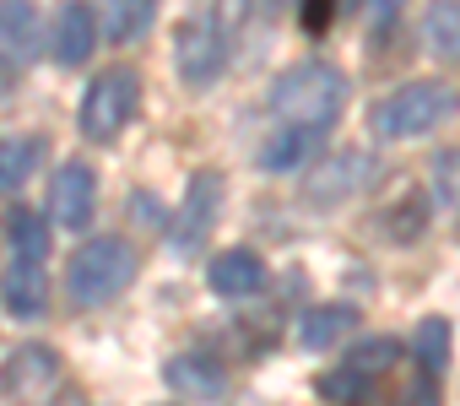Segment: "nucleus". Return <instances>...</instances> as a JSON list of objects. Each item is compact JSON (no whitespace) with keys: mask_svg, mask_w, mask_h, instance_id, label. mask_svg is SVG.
<instances>
[{"mask_svg":"<svg viewBox=\"0 0 460 406\" xmlns=\"http://www.w3.org/2000/svg\"><path fill=\"white\" fill-rule=\"evenodd\" d=\"M271 109L282 125L293 130H331L347 109V76L325 60H309V66H293L271 82Z\"/></svg>","mask_w":460,"mask_h":406,"instance_id":"nucleus-1","label":"nucleus"},{"mask_svg":"<svg viewBox=\"0 0 460 406\" xmlns=\"http://www.w3.org/2000/svg\"><path fill=\"white\" fill-rule=\"evenodd\" d=\"M460 109V93L449 82H433V76H417L395 93H385L374 109H368V130L379 141H411V136H428L438 130L449 114Z\"/></svg>","mask_w":460,"mask_h":406,"instance_id":"nucleus-2","label":"nucleus"},{"mask_svg":"<svg viewBox=\"0 0 460 406\" xmlns=\"http://www.w3.org/2000/svg\"><path fill=\"white\" fill-rule=\"evenodd\" d=\"M130 282H136V250H130L125 239H114V234L87 239V244L71 255V266H66L71 304H82V309H98V304L119 298Z\"/></svg>","mask_w":460,"mask_h":406,"instance_id":"nucleus-3","label":"nucleus"},{"mask_svg":"<svg viewBox=\"0 0 460 406\" xmlns=\"http://www.w3.org/2000/svg\"><path fill=\"white\" fill-rule=\"evenodd\" d=\"M141 103V82L130 66H109L87 82V98H82V136L87 141H119V130L130 125Z\"/></svg>","mask_w":460,"mask_h":406,"instance_id":"nucleus-4","label":"nucleus"},{"mask_svg":"<svg viewBox=\"0 0 460 406\" xmlns=\"http://www.w3.org/2000/svg\"><path fill=\"white\" fill-rule=\"evenodd\" d=\"M379 179V157L363 146H336L331 157L314 163V173L304 179L309 207H336V200H352L358 190H368Z\"/></svg>","mask_w":460,"mask_h":406,"instance_id":"nucleus-5","label":"nucleus"},{"mask_svg":"<svg viewBox=\"0 0 460 406\" xmlns=\"http://www.w3.org/2000/svg\"><path fill=\"white\" fill-rule=\"evenodd\" d=\"M227 44L222 39V28L211 22V17H184L179 22V33H173V66H179V76H184V87H211L217 76H222V66H227Z\"/></svg>","mask_w":460,"mask_h":406,"instance_id":"nucleus-6","label":"nucleus"},{"mask_svg":"<svg viewBox=\"0 0 460 406\" xmlns=\"http://www.w3.org/2000/svg\"><path fill=\"white\" fill-rule=\"evenodd\" d=\"M93 212H98V173H93L82 157L60 163L55 179H49V217L76 234V228L93 223Z\"/></svg>","mask_w":460,"mask_h":406,"instance_id":"nucleus-7","label":"nucleus"},{"mask_svg":"<svg viewBox=\"0 0 460 406\" xmlns=\"http://www.w3.org/2000/svg\"><path fill=\"white\" fill-rule=\"evenodd\" d=\"M217 207H222V173H195L184 200H179V212L168 223V244L173 250H195L200 234L217 223Z\"/></svg>","mask_w":460,"mask_h":406,"instance_id":"nucleus-8","label":"nucleus"},{"mask_svg":"<svg viewBox=\"0 0 460 406\" xmlns=\"http://www.w3.org/2000/svg\"><path fill=\"white\" fill-rule=\"evenodd\" d=\"M55 379H60V352L44 347V341H28V347H17L6 363H0V390H6L12 401H39Z\"/></svg>","mask_w":460,"mask_h":406,"instance_id":"nucleus-9","label":"nucleus"},{"mask_svg":"<svg viewBox=\"0 0 460 406\" xmlns=\"http://www.w3.org/2000/svg\"><path fill=\"white\" fill-rule=\"evenodd\" d=\"M98 49V12L87 0H60V12L49 22V55L60 66H82Z\"/></svg>","mask_w":460,"mask_h":406,"instance_id":"nucleus-10","label":"nucleus"},{"mask_svg":"<svg viewBox=\"0 0 460 406\" xmlns=\"http://www.w3.org/2000/svg\"><path fill=\"white\" fill-rule=\"evenodd\" d=\"M163 379H168V390L184 395V401H222V395H227V374H222V363H217V357H200V352H179V357H168Z\"/></svg>","mask_w":460,"mask_h":406,"instance_id":"nucleus-11","label":"nucleus"},{"mask_svg":"<svg viewBox=\"0 0 460 406\" xmlns=\"http://www.w3.org/2000/svg\"><path fill=\"white\" fill-rule=\"evenodd\" d=\"M206 282H211V293L217 298H255L261 287H266V260L255 255V250H222L217 260H211V271H206Z\"/></svg>","mask_w":460,"mask_h":406,"instance_id":"nucleus-12","label":"nucleus"},{"mask_svg":"<svg viewBox=\"0 0 460 406\" xmlns=\"http://www.w3.org/2000/svg\"><path fill=\"white\" fill-rule=\"evenodd\" d=\"M0 304H6V314L17 320H39L44 304H49V282L33 260H12L6 277H0Z\"/></svg>","mask_w":460,"mask_h":406,"instance_id":"nucleus-13","label":"nucleus"},{"mask_svg":"<svg viewBox=\"0 0 460 406\" xmlns=\"http://www.w3.org/2000/svg\"><path fill=\"white\" fill-rule=\"evenodd\" d=\"M374 234H385L390 244H417V239L428 234V195H422V190L395 195L390 207L374 217Z\"/></svg>","mask_w":460,"mask_h":406,"instance_id":"nucleus-14","label":"nucleus"},{"mask_svg":"<svg viewBox=\"0 0 460 406\" xmlns=\"http://www.w3.org/2000/svg\"><path fill=\"white\" fill-rule=\"evenodd\" d=\"M352 325H358V309L325 304V309H309V314L298 320V341H304L309 352H325V347H336L341 336H352Z\"/></svg>","mask_w":460,"mask_h":406,"instance_id":"nucleus-15","label":"nucleus"},{"mask_svg":"<svg viewBox=\"0 0 460 406\" xmlns=\"http://www.w3.org/2000/svg\"><path fill=\"white\" fill-rule=\"evenodd\" d=\"M0 49L28 60L39 49V6L33 0H0Z\"/></svg>","mask_w":460,"mask_h":406,"instance_id":"nucleus-16","label":"nucleus"},{"mask_svg":"<svg viewBox=\"0 0 460 406\" xmlns=\"http://www.w3.org/2000/svg\"><path fill=\"white\" fill-rule=\"evenodd\" d=\"M6 239H12V255H17V260L44 266V255H49V223H44L39 212L12 207V217H6Z\"/></svg>","mask_w":460,"mask_h":406,"instance_id":"nucleus-17","label":"nucleus"},{"mask_svg":"<svg viewBox=\"0 0 460 406\" xmlns=\"http://www.w3.org/2000/svg\"><path fill=\"white\" fill-rule=\"evenodd\" d=\"M422 39L438 60H460V0H433L422 17Z\"/></svg>","mask_w":460,"mask_h":406,"instance_id":"nucleus-18","label":"nucleus"},{"mask_svg":"<svg viewBox=\"0 0 460 406\" xmlns=\"http://www.w3.org/2000/svg\"><path fill=\"white\" fill-rule=\"evenodd\" d=\"M39 141H22V136H0V195H17L33 168H39Z\"/></svg>","mask_w":460,"mask_h":406,"instance_id":"nucleus-19","label":"nucleus"},{"mask_svg":"<svg viewBox=\"0 0 460 406\" xmlns=\"http://www.w3.org/2000/svg\"><path fill=\"white\" fill-rule=\"evenodd\" d=\"M103 6H109L103 33H109L114 44H136V39L152 28V17H157V0H103Z\"/></svg>","mask_w":460,"mask_h":406,"instance_id":"nucleus-20","label":"nucleus"},{"mask_svg":"<svg viewBox=\"0 0 460 406\" xmlns=\"http://www.w3.org/2000/svg\"><path fill=\"white\" fill-rule=\"evenodd\" d=\"M320 146V130H277L271 141H266V152H261V168H271V173H288V168H298L309 152Z\"/></svg>","mask_w":460,"mask_h":406,"instance_id":"nucleus-21","label":"nucleus"},{"mask_svg":"<svg viewBox=\"0 0 460 406\" xmlns=\"http://www.w3.org/2000/svg\"><path fill=\"white\" fill-rule=\"evenodd\" d=\"M347 363L374 384L379 374H390V368L401 363V341H395V336H368V341H358V347L347 352Z\"/></svg>","mask_w":460,"mask_h":406,"instance_id":"nucleus-22","label":"nucleus"},{"mask_svg":"<svg viewBox=\"0 0 460 406\" xmlns=\"http://www.w3.org/2000/svg\"><path fill=\"white\" fill-rule=\"evenodd\" d=\"M411 347H417V363H422L428 374H444V368H449V320L428 314V320L417 325Z\"/></svg>","mask_w":460,"mask_h":406,"instance_id":"nucleus-23","label":"nucleus"},{"mask_svg":"<svg viewBox=\"0 0 460 406\" xmlns=\"http://www.w3.org/2000/svg\"><path fill=\"white\" fill-rule=\"evenodd\" d=\"M314 390H320L325 401H336V406H363L374 384H368V379H363L352 363H336L331 374H320V379H314Z\"/></svg>","mask_w":460,"mask_h":406,"instance_id":"nucleus-24","label":"nucleus"},{"mask_svg":"<svg viewBox=\"0 0 460 406\" xmlns=\"http://www.w3.org/2000/svg\"><path fill=\"white\" fill-rule=\"evenodd\" d=\"M250 6H255V0H217V6H211V22L222 28V39H227V44H234V39H239V28L250 22Z\"/></svg>","mask_w":460,"mask_h":406,"instance_id":"nucleus-25","label":"nucleus"},{"mask_svg":"<svg viewBox=\"0 0 460 406\" xmlns=\"http://www.w3.org/2000/svg\"><path fill=\"white\" fill-rule=\"evenodd\" d=\"M298 17H304L309 33H325L331 17H336V0H304V12H298Z\"/></svg>","mask_w":460,"mask_h":406,"instance_id":"nucleus-26","label":"nucleus"},{"mask_svg":"<svg viewBox=\"0 0 460 406\" xmlns=\"http://www.w3.org/2000/svg\"><path fill=\"white\" fill-rule=\"evenodd\" d=\"M363 12H368L374 22H390V17L401 12V0H363Z\"/></svg>","mask_w":460,"mask_h":406,"instance_id":"nucleus-27","label":"nucleus"},{"mask_svg":"<svg viewBox=\"0 0 460 406\" xmlns=\"http://www.w3.org/2000/svg\"><path fill=\"white\" fill-rule=\"evenodd\" d=\"M12 93V71H0V98H6Z\"/></svg>","mask_w":460,"mask_h":406,"instance_id":"nucleus-28","label":"nucleus"}]
</instances>
